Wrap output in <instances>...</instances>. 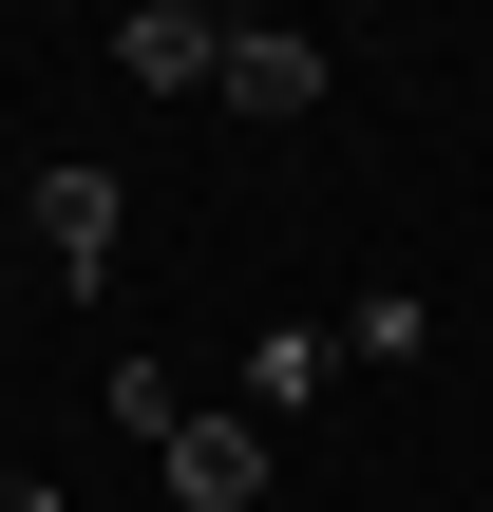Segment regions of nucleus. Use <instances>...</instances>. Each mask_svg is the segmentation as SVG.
<instances>
[{
	"label": "nucleus",
	"mask_w": 493,
	"mask_h": 512,
	"mask_svg": "<svg viewBox=\"0 0 493 512\" xmlns=\"http://www.w3.org/2000/svg\"><path fill=\"white\" fill-rule=\"evenodd\" d=\"M114 437H152V456H171V437H190V380H171V361H114Z\"/></svg>",
	"instance_id": "423d86ee"
},
{
	"label": "nucleus",
	"mask_w": 493,
	"mask_h": 512,
	"mask_svg": "<svg viewBox=\"0 0 493 512\" xmlns=\"http://www.w3.org/2000/svg\"><path fill=\"white\" fill-rule=\"evenodd\" d=\"M418 342H437V304H418V285H380V304L342 323V361H418Z\"/></svg>",
	"instance_id": "0eeeda50"
},
{
	"label": "nucleus",
	"mask_w": 493,
	"mask_h": 512,
	"mask_svg": "<svg viewBox=\"0 0 493 512\" xmlns=\"http://www.w3.org/2000/svg\"><path fill=\"white\" fill-rule=\"evenodd\" d=\"M304 95H323V38H285V19H228V114H266V133H285Z\"/></svg>",
	"instance_id": "20e7f679"
},
{
	"label": "nucleus",
	"mask_w": 493,
	"mask_h": 512,
	"mask_svg": "<svg viewBox=\"0 0 493 512\" xmlns=\"http://www.w3.org/2000/svg\"><path fill=\"white\" fill-rule=\"evenodd\" d=\"M0 512H57V494H38V475H0Z\"/></svg>",
	"instance_id": "6e6552de"
},
{
	"label": "nucleus",
	"mask_w": 493,
	"mask_h": 512,
	"mask_svg": "<svg viewBox=\"0 0 493 512\" xmlns=\"http://www.w3.org/2000/svg\"><path fill=\"white\" fill-rule=\"evenodd\" d=\"M152 475H171V512H247V494H266V418L228 399V418H190V437H171Z\"/></svg>",
	"instance_id": "7ed1b4c3"
},
{
	"label": "nucleus",
	"mask_w": 493,
	"mask_h": 512,
	"mask_svg": "<svg viewBox=\"0 0 493 512\" xmlns=\"http://www.w3.org/2000/svg\"><path fill=\"white\" fill-rule=\"evenodd\" d=\"M323 380H342V342H323V323H266V342H247V418H266V437H285Z\"/></svg>",
	"instance_id": "39448f33"
},
{
	"label": "nucleus",
	"mask_w": 493,
	"mask_h": 512,
	"mask_svg": "<svg viewBox=\"0 0 493 512\" xmlns=\"http://www.w3.org/2000/svg\"><path fill=\"white\" fill-rule=\"evenodd\" d=\"M114 76H133V95H228V19H209V0H133V19H114Z\"/></svg>",
	"instance_id": "f257e3e1"
},
{
	"label": "nucleus",
	"mask_w": 493,
	"mask_h": 512,
	"mask_svg": "<svg viewBox=\"0 0 493 512\" xmlns=\"http://www.w3.org/2000/svg\"><path fill=\"white\" fill-rule=\"evenodd\" d=\"M19 209H38V266H57V285H114V209H133V190H114L95 152H76V171H38Z\"/></svg>",
	"instance_id": "f03ea898"
}]
</instances>
